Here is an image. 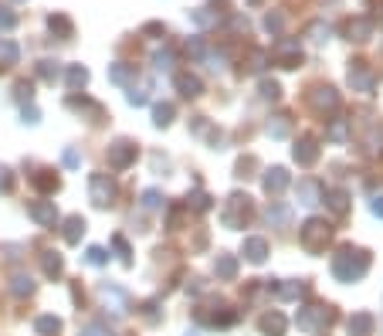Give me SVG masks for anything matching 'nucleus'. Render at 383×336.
Segmentation results:
<instances>
[{
	"label": "nucleus",
	"instance_id": "obj_18",
	"mask_svg": "<svg viewBox=\"0 0 383 336\" xmlns=\"http://www.w3.org/2000/svg\"><path fill=\"white\" fill-rule=\"evenodd\" d=\"M275 61H278L282 68H299V65H302V48H299V41H278V44H275Z\"/></svg>",
	"mask_w": 383,
	"mask_h": 336
},
{
	"label": "nucleus",
	"instance_id": "obj_57",
	"mask_svg": "<svg viewBox=\"0 0 383 336\" xmlns=\"http://www.w3.org/2000/svg\"><path fill=\"white\" fill-rule=\"evenodd\" d=\"M370 214H373V218H383V194H377V198L370 200Z\"/></svg>",
	"mask_w": 383,
	"mask_h": 336
},
{
	"label": "nucleus",
	"instance_id": "obj_17",
	"mask_svg": "<svg viewBox=\"0 0 383 336\" xmlns=\"http://www.w3.org/2000/svg\"><path fill=\"white\" fill-rule=\"evenodd\" d=\"M323 204H326L336 218H346L353 200H349V190H343V187H329V190H323Z\"/></svg>",
	"mask_w": 383,
	"mask_h": 336
},
{
	"label": "nucleus",
	"instance_id": "obj_51",
	"mask_svg": "<svg viewBox=\"0 0 383 336\" xmlns=\"http://www.w3.org/2000/svg\"><path fill=\"white\" fill-rule=\"evenodd\" d=\"M78 336H115L105 323H89V326H82V333Z\"/></svg>",
	"mask_w": 383,
	"mask_h": 336
},
{
	"label": "nucleus",
	"instance_id": "obj_50",
	"mask_svg": "<svg viewBox=\"0 0 383 336\" xmlns=\"http://www.w3.org/2000/svg\"><path fill=\"white\" fill-rule=\"evenodd\" d=\"M18 27V14L11 11V7H0V31L7 34V31H14Z\"/></svg>",
	"mask_w": 383,
	"mask_h": 336
},
{
	"label": "nucleus",
	"instance_id": "obj_14",
	"mask_svg": "<svg viewBox=\"0 0 383 336\" xmlns=\"http://www.w3.org/2000/svg\"><path fill=\"white\" fill-rule=\"evenodd\" d=\"M295 200H299L302 207H316V204H323V183L312 180V177L299 180V183H295Z\"/></svg>",
	"mask_w": 383,
	"mask_h": 336
},
{
	"label": "nucleus",
	"instance_id": "obj_32",
	"mask_svg": "<svg viewBox=\"0 0 383 336\" xmlns=\"http://www.w3.org/2000/svg\"><path fill=\"white\" fill-rule=\"evenodd\" d=\"M61 326H65V323H61L55 313H44V316L34 319V333L38 336H58L61 333Z\"/></svg>",
	"mask_w": 383,
	"mask_h": 336
},
{
	"label": "nucleus",
	"instance_id": "obj_40",
	"mask_svg": "<svg viewBox=\"0 0 383 336\" xmlns=\"http://www.w3.org/2000/svg\"><path fill=\"white\" fill-rule=\"evenodd\" d=\"M258 96H261L265 102H278L282 99V85H278L275 79H261L258 82Z\"/></svg>",
	"mask_w": 383,
	"mask_h": 336
},
{
	"label": "nucleus",
	"instance_id": "obj_26",
	"mask_svg": "<svg viewBox=\"0 0 383 336\" xmlns=\"http://www.w3.org/2000/svg\"><path fill=\"white\" fill-rule=\"evenodd\" d=\"M363 153H366V157H383V129H380V126H366Z\"/></svg>",
	"mask_w": 383,
	"mask_h": 336
},
{
	"label": "nucleus",
	"instance_id": "obj_43",
	"mask_svg": "<svg viewBox=\"0 0 383 336\" xmlns=\"http://www.w3.org/2000/svg\"><path fill=\"white\" fill-rule=\"evenodd\" d=\"M112 248H115V255H119L122 265H133V248H129V241H126V238L112 235Z\"/></svg>",
	"mask_w": 383,
	"mask_h": 336
},
{
	"label": "nucleus",
	"instance_id": "obj_58",
	"mask_svg": "<svg viewBox=\"0 0 383 336\" xmlns=\"http://www.w3.org/2000/svg\"><path fill=\"white\" fill-rule=\"evenodd\" d=\"M143 34H167V27H163L160 20H153V24H146V27H143Z\"/></svg>",
	"mask_w": 383,
	"mask_h": 336
},
{
	"label": "nucleus",
	"instance_id": "obj_48",
	"mask_svg": "<svg viewBox=\"0 0 383 336\" xmlns=\"http://www.w3.org/2000/svg\"><path fill=\"white\" fill-rule=\"evenodd\" d=\"M38 79L41 82H55L58 79V61H38Z\"/></svg>",
	"mask_w": 383,
	"mask_h": 336
},
{
	"label": "nucleus",
	"instance_id": "obj_52",
	"mask_svg": "<svg viewBox=\"0 0 383 336\" xmlns=\"http://www.w3.org/2000/svg\"><path fill=\"white\" fill-rule=\"evenodd\" d=\"M190 20L197 24V27H211V24H217V14H207V11H190Z\"/></svg>",
	"mask_w": 383,
	"mask_h": 336
},
{
	"label": "nucleus",
	"instance_id": "obj_34",
	"mask_svg": "<svg viewBox=\"0 0 383 336\" xmlns=\"http://www.w3.org/2000/svg\"><path fill=\"white\" fill-rule=\"evenodd\" d=\"M65 82H68V89H72V92H82V89L89 85V68H85V65H68Z\"/></svg>",
	"mask_w": 383,
	"mask_h": 336
},
{
	"label": "nucleus",
	"instance_id": "obj_12",
	"mask_svg": "<svg viewBox=\"0 0 383 336\" xmlns=\"http://www.w3.org/2000/svg\"><path fill=\"white\" fill-rule=\"evenodd\" d=\"M27 218L34 221V224H41V228H55L58 224V207H55V200H31L27 204Z\"/></svg>",
	"mask_w": 383,
	"mask_h": 336
},
{
	"label": "nucleus",
	"instance_id": "obj_8",
	"mask_svg": "<svg viewBox=\"0 0 383 336\" xmlns=\"http://www.w3.org/2000/svg\"><path fill=\"white\" fill-rule=\"evenodd\" d=\"M105 157H109L112 170H129V167H136V160H139V146L129 143V139H115V143H109Z\"/></svg>",
	"mask_w": 383,
	"mask_h": 336
},
{
	"label": "nucleus",
	"instance_id": "obj_11",
	"mask_svg": "<svg viewBox=\"0 0 383 336\" xmlns=\"http://www.w3.org/2000/svg\"><path fill=\"white\" fill-rule=\"evenodd\" d=\"M288 183H292V174H288L285 167H268V170L261 174V187H265V194H268V198L285 194Z\"/></svg>",
	"mask_w": 383,
	"mask_h": 336
},
{
	"label": "nucleus",
	"instance_id": "obj_3",
	"mask_svg": "<svg viewBox=\"0 0 383 336\" xmlns=\"http://www.w3.org/2000/svg\"><path fill=\"white\" fill-rule=\"evenodd\" d=\"M295 323H299V330H302V333L319 336V333H326L329 326L336 323V309H332V306H323V302H309V306H299Z\"/></svg>",
	"mask_w": 383,
	"mask_h": 336
},
{
	"label": "nucleus",
	"instance_id": "obj_53",
	"mask_svg": "<svg viewBox=\"0 0 383 336\" xmlns=\"http://www.w3.org/2000/svg\"><path fill=\"white\" fill-rule=\"evenodd\" d=\"M61 163H65L68 170H75V167H82V153H78L75 146H68V150L61 153Z\"/></svg>",
	"mask_w": 383,
	"mask_h": 336
},
{
	"label": "nucleus",
	"instance_id": "obj_37",
	"mask_svg": "<svg viewBox=\"0 0 383 336\" xmlns=\"http://www.w3.org/2000/svg\"><path fill=\"white\" fill-rule=\"evenodd\" d=\"M326 139L329 143H346L349 139V119H332L326 126Z\"/></svg>",
	"mask_w": 383,
	"mask_h": 336
},
{
	"label": "nucleus",
	"instance_id": "obj_54",
	"mask_svg": "<svg viewBox=\"0 0 383 336\" xmlns=\"http://www.w3.org/2000/svg\"><path fill=\"white\" fill-rule=\"evenodd\" d=\"M187 51H190L193 58H204V55H207V44H204L200 38H190L187 41Z\"/></svg>",
	"mask_w": 383,
	"mask_h": 336
},
{
	"label": "nucleus",
	"instance_id": "obj_60",
	"mask_svg": "<svg viewBox=\"0 0 383 336\" xmlns=\"http://www.w3.org/2000/svg\"><path fill=\"white\" fill-rule=\"evenodd\" d=\"M146 319H150V323H156V319H160V313H156V302H146Z\"/></svg>",
	"mask_w": 383,
	"mask_h": 336
},
{
	"label": "nucleus",
	"instance_id": "obj_19",
	"mask_svg": "<svg viewBox=\"0 0 383 336\" xmlns=\"http://www.w3.org/2000/svg\"><path fill=\"white\" fill-rule=\"evenodd\" d=\"M258 330H261V336H285V333H288L285 313H278V309H268L265 316L258 319Z\"/></svg>",
	"mask_w": 383,
	"mask_h": 336
},
{
	"label": "nucleus",
	"instance_id": "obj_61",
	"mask_svg": "<svg viewBox=\"0 0 383 336\" xmlns=\"http://www.w3.org/2000/svg\"><path fill=\"white\" fill-rule=\"evenodd\" d=\"M190 336H193V333H190Z\"/></svg>",
	"mask_w": 383,
	"mask_h": 336
},
{
	"label": "nucleus",
	"instance_id": "obj_25",
	"mask_svg": "<svg viewBox=\"0 0 383 336\" xmlns=\"http://www.w3.org/2000/svg\"><path fill=\"white\" fill-rule=\"evenodd\" d=\"M31 183H34V190H38V194H44V198L58 194V187H61V180H58L55 170H38V174L31 177Z\"/></svg>",
	"mask_w": 383,
	"mask_h": 336
},
{
	"label": "nucleus",
	"instance_id": "obj_7",
	"mask_svg": "<svg viewBox=\"0 0 383 336\" xmlns=\"http://www.w3.org/2000/svg\"><path fill=\"white\" fill-rule=\"evenodd\" d=\"M346 82H349V89H353V92H360V96H373V92H377V75H373V68H370L363 58L349 61Z\"/></svg>",
	"mask_w": 383,
	"mask_h": 336
},
{
	"label": "nucleus",
	"instance_id": "obj_21",
	"mask_svg": "<svg viewBox=\"0 0 383 336\" xmlns=\"http://www.w3.org/2000/svg\"><path fill=\"white\" fill-rule=\"evenodd\" d=\"M275 296L285 299V302H299V299L309 296V282L306 278H288L282 285H275Z\"/></svg>",
	"mask_w": 383,
	"mask_h": 336
},
{
	"label": "nucleus",
	"instance_id": "obj_24",
	"mask_svg": "<svg viewBox=\"0 0 383 336\" xmlns=\"http://www.w3.org/2000/svg\"><path fill=\"white\" fill-rule=\"evenodd\" d=\"M238 258L234 255H217L214 258V276H217V282H234L238 278Z\"/></svg>",
	"mask_w": 383,
	"mask_h": 336
},
{
	"label": "nucleus",
	"instance_id": "obj_1",
	"mask_svg": "<svg viewBox=\"0 0 383 336\" xmlns=\"http://www.w3.org/2000/svg\"><path fill=\"white\" fill-rule=\"evenodd\" d=\"M370 265H373V258H370L366 248L343 245V248L332 255V276H336V282H343V285H353V282H360V278L370 272Z\"/></svg>",
	"mask_w": 383,
	"mask_h": 336
},
{
	"label": "nucleus",
	"instance_id": "obj_2",
	"mask_svg": "<svg viewBox=\"0 0 383 336\" xmlns=\"http://www.w3.org/2000/svg\"><path fill=\"white\" fill-rule=\"evenodd\" d=\"M332 241V224L326 218H306L299 224V245L309 255H323Z\"/></svg>",
	"mask_w": 383,
	"mask_h": 336
},
{
	"label": "nucleus",
	"instance_id": "obj_56",
	"mask_svg": "<svg viewBox=\"0 0 383 336\" xmlns=\"http://www.w3.org/2000/svg\"><path fill=\"white\" fill-rule=\"evenodd\" d=\"M11 187H14V174L7 167H0V194H7Z\"/></svg>",
	"mask_w": 383,
	"mask_h": 336
},
{
	"label": "nucleus",
	"instance_id": "obj_27",
	"mask_svg": "<svg viewBox=\"0 0 383 336\" xmlns=\"http://www.w3.org/2000/svg\"><path fill=\"white\" fill-rule=\"evenodd\" d=\"M265 133H268L271 139H288V133H292V116H288V112H278V116H271L268 126H265Z\"/></svg>",
	"mask_w": 383,
	"mask_h": 336
},
{
	"label": "nucleus",
	"instance_id": "obj_39",
	"mask_svg": "<svg viewBox=\"0 0 383 336\" xmlns=\"http://www.w3.org/2000/svg\"><path fill=\"white\" fill-rule=\"evenodd\" d=\"M126 102H129V105H136V109H139V105H146V102H150V85H146V82H143V85H129V92H126Z\"/></svg>",
	"mask_w": 383,
	"mask_h": 336
},
{
	"label": "nucleus",
	"instance_id": "obj_16",
	"mask_svg": "<svg viewBox=\"0 0 383 336\" xmlns=\"http://www.w3.org/2000/svg\"><path fill=\"white\" fill-rule=\"evenodd\" d=\"M173 85H176V92L183 99H200L204 96V82H200V75H193V72H176Z\"/></svg>",
	"mask_w": 383,
	"mask_h": 336
},
{
	"label": "nucleus",
	"instance_id": "obj_20",
	"mask_svg": "<svg viewBox=\"0 0 383 336\" xmlns=\"http://www.w3.org/2000/svg\"><path fill=\"white\" fill-rule=\"evenodd\" d=\"M85 231H89V224H85L82 214H68V218L61 221V238H65V245H78V241L85 238Z\"/></svg>",
	"mask_w": 383,
	"mask_h": 336
},
{
	"label": "nucleus",
	"instance_id": "obj_46",
	"mask_svg": "<svg viewBox=\"0 0 383 336\" xmlns=\"http://www.w3.org/2000/svg\"><path fill=\"white\" fill-rule=\"evenodd\" d=\"M143 207H146V211H160V207H163V194H160V190H156V187H150V190H143Z\"/></svg>",
	"mask_w": 383,
	"mask_h": 336
},
{
	"label": "nucleus",
	"instance_id": "obj_30",
	"mask_svg": "<svg viewBox=\"0 0 383 336\" xmlns=\"http://www.w3.org/2000/svg\"><path fill=\"white\" fill-rule=\"evenodd\" d=\"M18 61H20V48L11 38H0V72L14 68Z\"/></svg>",
	"mask_w": 383,
	"mask_h": 336
},
{
	"label": "nucleus",
	"instance_id": "obj_55",
	"mask_svg": "<svg viewBox=\"0 0 383 336\" xmlns=\"http://www.w3.org/2000/svg\"><path fill=\"white\" fill-rule=\"evenodd\" d=\"M31 89H34V85H31V82H18V85H14V92H18V99L24 102V105H27V102H31Z\"/></svg>",
	"mask_w": 383,
	"mask_h": 336
},
{
	"label": "nucleus",
	"instance_id": "obj_5",
	"mask_svg": "<svg viewBox=\"0 0 383 336\" xmlns=\"http://www.w3.org/2000/svg\"><path fill=\"white\" fill-rule=\"evenodd\" d=\"M98 302H102V309L105 313H112L115 319H126L129 316V309H133V299L126 296V289H119V285H112V282H102L96 289Z\"/></svg>",
	"mask_w": 383,
	"mask_h": 336
},
{
	"label": "nucleus",
	"instance_id": "obj_9",
	"mask_svg": "<svg viewBox=\"0 0 383 336\" xmlns=\"http://www.w3.org/2000/svg\"><path fill=\"white\" fill-rule=\"evenodd\" d=\"M309 105L319 112V116H326V112H336L343 99H339V92L332 89V85H316L312 92H309Z\"/></svg>",
	"mask_w": 383,
	"mask_h": 336
},
{
	"label": "nucleus",
	"instance_id": "obj_33",
	"mask_svg": "<svg viewBox=\"0 0 383 336\" xmlns=\"http://www.w3.org/2000/svg\"><path fill=\"white\" fill-rule=\"evenodd\" d=\"M173 119H176V105H173V102H156L153 105V126L156 129H167Z\"/></svg>",
	"mask_w": 383,
	"mask_h": 336
},
{
	"label": "nucleus",
	"instance_id": "obj_41",
	"mask_svg": "<svg viewBox=\"0 0 383 336\" xmlns=\"http://www.w3.org/2000/svg\"><path fill=\"white\" fill-rule=\"evenodd\" d=\"M265 31H268L271 38H278V34L285 31V14H282V11H268V14H265Z\"/></svg>",
	"mask_w": 383,
	"mask_h": 336
},
{
	"label": "nucleus",
	"instance_id": "obj_38",
	"mask_svg": "<svg viewBox=\"0 0 383 336\" xmlns=\"http://www.w3.org/2000/svg\"><path fill=\"white\" fill-rule=\"evenodd\" d=\"M288 218H292V211H288L285 204H271L268 211H265V221H268L271 228H282V224H288Z\"/></svg>",
	"mask_w": 383,
	"mask_h": 336
},
{
	"label": "nucleus",
	"instance_id": "obj_31",
	"mask_svg": "<svg viewBox=\"0 0 383 336\" xmlns=\"http://www.w3.org/2000/svg\"><path fill=\"white\" fill-rule=\"evenodd\" d=\"M41 272L48 278H61V272H65V258L58 255V252H44L41 255Z\"/></svg>",
	"mask_w": 383,
	"mask_h": 336
},
{
	"label": "nucleus",
	"instance_id": "obj_28",
	"mask_svg": "<svg viewBox=\"0 0 383 336\" xmlns=\"http://www.w3.org/2000/svg\"><path fill=\"white\" fill-rule=\"evenodd\" d=\"M68 109H75V112H89V116H92V122H98V119H102V105H96L92 99H85V96H78V92H72V96H68Z\"/></svg>",
	"mask_w": 383,
	"mask_h": 336
},
{
	"label": "nucleus",
	"instance_id": "obj_15",
	"mask_svg": "<svg viewBox=\"0 0 383 336\" xmlns=\"http://www.w3.org/2000/svg\"><path fill=\"white\" fill-rule=\"evenodd\" d=\"M241 255H245V261H251V265H265V258H268V241L261 235H248L241 241Z\"/></svg>",
	"mask_w": 383,
	"mask_h": 336
},
{
	"label": "nucleus",
	"instance_id": "obj_36",
	"mask_svg": "<svg viewBox=\"0 0 383 336\" xmlns=\"http://www.w3.org/2000/svg\"><path fill=\"white\" fill-rule=\"evenodd\" d=\"M306 38L312 41V44H326V41L332 38V27H329L326 20H312L306 27Z\"/></svg>",
	"mask_w": 383,
	"mask_h": 336
},
{
	"label": "nucleus",
	"instance_id": "obj_10",
	"mask_svg": "<svg viewBox=\"0 0 383 336\" xmlns=\"http://www.w3.org/2000/svg\"><path fill=\"white\" fill-rule=\"evenodd\" d=\"M292 160L299 167H316L319 163V139L316 136H299L292 146Z\"/></svg>",
	"mask_w": 383,
	"mask_h": 336
},
{
	"label": "nucleus",
	"instance_id": "obj_23",
	"mask_svg": "<svg viewBox=\"0 0 383 336\" xmlns=\"http://www.w3.org/2000/svg\"><path fill=\"white\" fill-rule=\"evenodd\" d=\"M373 330H377L373 313H353V316L346 319V333L349 336H373Z\"/></svg>",
	"mask_w": 383,
	"mask_h": 336
},
{
	"label": "nucleus",
	"instance_id": "obj_6",
	"mask_svg": "<svg viewBox=\"0 0 383 336\" xmlns=\"http://www.w3.org/2000/svg\"><path fill=\"white\" fill-rule=\"evenodd\" d=\"M89 198H92V204L96 207H112L115 198H119V187H115V180L109 177V174H92L89 177Z\"/></svg>",
	"mask_w": 383,
	"mask_h": 336
},
{
	"label": "nucleus",
	"instance_id": "obj_42",
	"mask_svg": "<svg viewBox=\"0 0 383 336\" xmlns=\"http://www.w3.org/2000/svg\"><path fill=\"white\" fill-rule=\"evenodd\" d=\"M187 207H193V211H200V214H204V211H211V207H214V198L207 194V190H193L190 198H187Z\"/></svg>",
	"mask_w": 383,
	"mask_h": 336
},
{
	"label": "nucleus",
	"instance_id": "obj_44",
	"mask_svg": "<svg viewBox=\"0 0 383 336\" xmlns=\"http://www.w3.org/2000/svg\"><path fill=\"white\" fill-rule=\"evenodd\" d=\"M173 61H176V55H173V48H160V51L153 55L156 72H173Z\"/></svg>",
	"mask_w": 383,
	"mask_h": 336
},
{
	"label": "nucleus",
	"instance_id": "obj_29",
	"mask_svg": "<svg viewBox=\"0 0 383 336\" xmlns=\"http://www.w3.org/2000/svg\"><path fill=\"white\" fill-rule=\"evenodd\" d=\"M48 27H51V34L61 41L75 38V24H72V18H65V14H51V18H48Z\"/></svg>",
	"mask_w": 383,
	"mask_h": 336
},
{
	"label": "nucleus",
	"instance_id": "obj_47",
	"mask_svg": "<svg viewBox=\"0 0 383 336\" xmlns=\"http://www.w3.org/2000/svg\"><path fill=\"white\" fill-rule=\"evenodd\" d=\"M85 261H89V265H96V269H102V265L109 261V255H105V248H102V245H92V248H85Z\"/></svg>",
	"mask_w": 383,
	"mask_h": 336
},
{
	"label": "nucleus",
	"instance_id": "obj_45",
	"mask_svg": "<svg viewBox=\"0 0 383 336\" xmlns=\"http://www.w3.org/2000/svg\"><path fill=\"white\" fill-rule=\"evenodd\" d=\"M234 313H200V323H211V326H234Z\"/></svg>",
	"mask_w": 383,
	"mask_h": 336
},
{
	"label": "nucleus",
	"instance_id": "obj_49",
	"mask_svg": "<svg viewBox=\"0 0 383 336\" xmlns=\"http://www.w3.org/2000/svg\"><path fill=\"white\" fill-rule=\"evenodd\" d=\"M20 119H24V126H38V122H41V109L34 105V102H27V105L20 109Z\"/></svg>",
	"mask_w": 383,
	"mask_h": 336
},
{
	"label": "nucleus",
	"instance_id": "obj_22",
	"mask_svg": "<svg viewBox=\"0 0 383 336\" xmlns=\"http://www.w3.org/2000/svg\"><path fill=\"white\" fill-rule=\"evenodd\" d=\"M109 82L129 89L133 82H139V72H136V65H129V61H115V65H109Z\"/></svg>",
	"mask_w": 383,
	"mask_h": 336
},
{
	"label": "nucleus",
	"instance_id": "obj_59",
	"mask_svg": "<svg viewBox=\"0 0 383 336\" xmlns=\"http://www.w3.org/2000/svg\"><path fill=\"white\" fill-rule=\"evenodd\" d=\"M187 292H193V296H200V292H204V278H190Z\"/></svg>",
	"mask_w": 383,
	"mask_h": 336
},
{
	"label": "nucleus",
	"instance_id": "obj_35",
	"mask_svg": "<svg viewBox=\"0 0 383 336\" xmlns=\"http://www.w3.org/2000/svg\"><path fill=\"white\" fill-rule=\"evenodd\" d=\"M11 292H14L18 299L34 296V278L27 276V272H14V278H11Z\"/></svg>",
	"mask_w": 383,
	"mask_h": 336
},
{
	"label": "nucleus",
	"instance_id": "obj_4",
	"mask_svg": "<svg viewBox=\"0 0 383 336\" xmlns=\"http://www.w3.org/2000/svg\"><path fill=\"white\" fill-rule=\"evenodd\" d=\"M254 218V200L248 194H231L221 207V224L238 231V228H248V221Z\"/></svg>",
	"mask_w": 383,
	"mask_h": 336
},
{
	"label": "nucleus",
	"instance_id": "obj_13",
	"mask_svg": "<svg viewBox=\"0 0 383 336\" xmlns=\"http://www.w3.org/2000/svg\"><path fill=\"white\" fill-rule=\"evenodd\" d=\"M373 31H377V24L373 18H349L343 27L346 41H356V44H366V41L373 38Z\"/></svg>",
	"mask_w": 383,
	"mask_h": 336
}]
</instances>
